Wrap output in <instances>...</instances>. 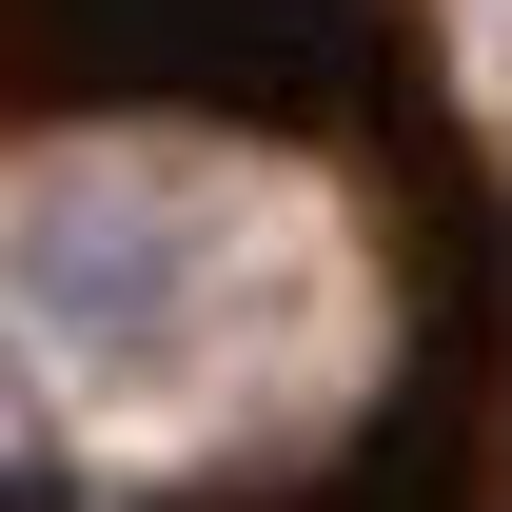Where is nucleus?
Masks as SVG:
<instances>
[{
	"mask_svg": "<svg viewBox=\"0 0 512 512\" xmlns=\"http://www.w3.org/2000/svg\"><path fill=\"white\" fill-rule=\"evenodd\" d=\"M79 119L316 138L375 178L394 237H493L473 119L434 79V0H0V158Z\"/></svg>",
	"mask_w": 512,
	"mask_h": 512,
	"instance_id": "obj_1",
	"label": "nucleus"
},
{
	"mask_svg": "<svg viewBox=\"0 0 512 512\" xmlns=\"http://www.w3.org/2000/svg\"><path fill=\"white\" fill-rule=\"evenodd\" d=\"M138 512H493V316L414 335L335 453H296V473H178Z\"/></svg>",
	"mask_w": 512,
	"mask_h": 512,
	"instance_id": "obj_2",
	"label": "nucleus"
}]
</instances>
